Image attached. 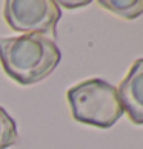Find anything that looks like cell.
Returning <instances> with one entry per match:
<instances>
[{
	"mask_svg": "<svg viewBox=\"0 0 143 149\" xmlns=\"http://www.w3.org/2000/svg\"><path fill=\"white\" fill-rule=\"evenodd\" d=\"M62 52L57 43L40 34H22L0 38V63L19 85L28 86L45 80L57 68Z\"/></svg>",
	"mask_w": 143,
	"mask_h": 149,
	"instance_id": "1",
	"label": "cell"
},
{
	"mask_svg": "<svg viewBox=\"0 0 143 149\" xmlns=\"http://www.w3.org/2000/svg\"><path fill=\"white\" fill-rule=\"evenodd\" d=\"M71 114L75 121L109 129L123 115L117 88L103 79H89L68 91Z\"/></svg>",
	"mask_w": 143,
	"mask_h": 149,
	"instance_id": "2",
	"label": "cell"
},
{
	"mask_svg": "<svg viewBox=\"0 0 143 149\" xmlns=\"http://www.w3.org/2000/svg\"><path fill=\"white\" fill-rule=\"evenodd\" d=\"M3 15L8 26L17 32L56 38L62 11L54 0H8Z\"/></svg>",
	"mask_w": 143,
	"mask_h": 149,
	"instance_id": "3",
	"label": "cell"
},
{
	"mask_svg": "<svg viewBox=\"0 0 143 149\" xmlns=\"http://www.w3.org/2000/svg\"><path fill=\"white\" fill-rule=\"evenodd\" d=\"M117 92L131 121L143 125V58L134 62L128 75L120 81Z\"/></svg>",
	"mask_w": 143,
	"mask_h": 149,
	"instance_id": "4",
	"label": "cell"
},
{
	"mask_svg": "<svg viewBox=\"0 0 143 149\" xmlns=\"http://www.w3.org/2000/svg\"><path fill=\"white\" fill-rule=\"evenodd\" d=\"M98 5L126 20H134L143 14V0H100Z\"/></svg>",
	"mask_w": 143,
	"mask_h": 149,
	"instance_id": "5",
	"label": "cell"
},
{
	"mask_svg": "<svg viewBox=\"0 0 143 149\" xmlns=\"http://www.w3.org/2000/svg\"><path fill=\"white\" fill-rule=\"evenodd\" d=\"M19 141L17 125L11 115L0 106V149H8Z\"/></svg>",
	"mask_w": 143,
	"mask_h": 149,
	"instance_id": "6",
	"label": "cell"
},
{
	"mask_svg": "<svg viewBox=\"0 0 143 149\" xmlns=\"http://www.w3.org/2000/svg\"><path fill=\"white\" fill-rule=\"evenodd\" d=\"M91 2L89 0H85V2H68V0H65V2H57L59 8L63 6L66 9H77V8H83V6H88Z\"/></svg>",
	"mask_w": 143,
	"mask_h": 149,
	"instance_id": "7",
	"label": "cell"
}]
</instances>
